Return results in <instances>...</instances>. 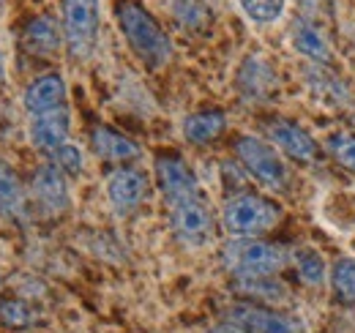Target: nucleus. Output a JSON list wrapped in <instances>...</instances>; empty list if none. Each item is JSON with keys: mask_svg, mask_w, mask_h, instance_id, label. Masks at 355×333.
<instances>
[{"mask_svg": "<svg viewBox=\"0 0 355 333\" xmlns=\"http://www.w3.org/2000/svg\"><path fill=\"white\" fill-rule=\"evenodd\" d=\"M115 19L129 49L145 69L159 71L173 60V39L145 6L137 0H121L115 6Z\"/></svg>", "mask_w": 355, "mask_h": 333, "instance_id": "obj_1", "label": "nucleus"}, {"mask_svg": "<svg viewBox=\"0 0 355 333\" xmlns=\"http://www.w3.org/2000/svg\"><path fill=\"white\" fill-rule=\"evenodd\" d=\"M219 259L232 279H254V276H276L282 268H287L293 251L263 238H232L222 246Z\"/></svg>", "mask_w": 355, "mask_h": 333, "instance_id": "obj_2", "label": "nucleus"}, {"mask_svg": "<svg viewBox=\"0 0 355 333\" xmlns=\"http://www.w3.org/2000/svg\"><path fill=\"white\" fill-rule=\"evenodd\" d=\"M282 221V208L257 191H235L224 200L222 227L232 238H263Z\"/></svg>", "mask_w": 355, "mask_h": 333, "instance_id": "obj_3", "label": "nucleus"}, {"mask_svg": "<svg viewBox=\"0 0 355 333\" xmlns=\"http://www.w3.org/2000/svg\"><path fill=\"white\" fill-rule=\"evenodd\" d=\"M235 151V162L246 169V175H252L263 189L268 191H287L290 189V169L284 164L282 153L266 142L263 137L254 134H241L232 145Z\"/></svg>", "mask_w": 355, "mask_h": 333, "instance_id": "obj_4", "label": "nucleus"}, {"mask_svg": "<svg viewBox=\"0 0 355 333\" xmlns=\"http://www.w3.org/2000/svg\"><path fill=\"white\" fill-rule=\"evenodd\" d=\"M63 44L71 60H88L98 44V0H63Z\"/></svg>", "mask_w": 355, "mask_h": 333, "instance_id": "obj_5", "label": "nucleus"}, {"mask_svg": "<svg viewBox=\"0 0 355 333\" xmlns=\"http://www.w3.org/2000/svg\"><path fill=\"white\" fill-rule=\"evenodd\" d=\"M167 213H170V230H173V235H175L180 246L202 249L214 241L216 221H214L211 208L205 205V197L173 205V208H167Z\"/></svg>", "mask_w": 355, "mask_h": 333, "instance_id": "obj_6", "label": "nucleus"}, {"mask_svg": "<svg viewBox=\"0 0 355 333\" xmlns=\"http://www.w3.org/2000/svg\"><path fill=\"white\" fill-rule=\"evenodd\" d=\"M28 197L33 200L36 210L46 219H58L71 208V191H69V175L58 164L46 162L36 166L31 175Z\"/></svg>", "mask_w": 355, "mask_h": 333, "instance_id": "obj_7", "label": "nucleus"}, {"mask_svg": "<svg viewBox=\"0 0 355 333\" xmlns=\"http://www.w3.org/2000/svg\"><path fill=\"white\" fill-rule=\"evenodd\" d=\"M153 175H156V186H159L167 208L202 197L197 175L178 153H159L153 162Z\"/></svg>", "mask_w": 355, "mask_h": 333, "instance_id": "obj_8", "label": "nucleus"}, {"mask_svg": "<svg viewBox=\"0 0 355 333\" xmlns=\"http://www.w3.org/2000/svg\"><path fill=\"white\" fill-rule=\"evenodd\" d=\"M222 320L238 325L243 333H301L295 317L252 300H235L232 306L224 309Z\"/></svg>", "mask_w": 355, "mask_h": 333, "instance_id": "obj_9", "label": "nucleus"}, {"mask_svg": "<svg viewBox=\"0 0 355 333\" xmlns=\"http://www.w3.org/2000/svg\"><path fill=\"white\" fill-rule=\"evenodd\" d=\"M148 175L134 164L115 166L107 175V200L118 216H132L148 200Z\"/></svg>", "mask_w": 355, "mask_h": 333, "instance_id": "obj_10", "label": "nucleus"}, {"mask_svg": "<svg viewBox=\"0 0 355 333\" xmlns=\"http://www.w3.org/2000/svg\"><path fill=\"white\" fill-rule=\"evenodd\" d=\"M266 131L268 137H270V145L279 148L287 159H293L298 164H314L317 162L320 148H317L314 137H311L306 128H301V126L293 123V121L276 118V121H270L266 126Z\"/></svg>", "mask_w": 355, "mask_h": 333, "instance_id": "obj_11", "label": "nucleus"}, {"mask_svg": "<svg viewBox=\"0 0 355 333\" xmlns=\"http://www.w3.org/2000/svg\"><path fill=\"white\" fill-rule=\"evenodd\" d=\"M28 131H31L33 148L52 156L58 148H63L69 142V131H71L69 107H58V110H49V112L31 115V128Z\"/></svg>", "mask_w": 355, "mask_h": 333, "instance_id": "obj_12", "label": "nucleus"}, {"mask_svg": "<svg viewBox=\"0 0 355 333\" xmlns=\"http://www.w3.org/2000/svg\"><path fill=\"white\" fill-rule=\"evenodd\" d=\"M90 148H93L96 159L115 166L132 164L134 159H139V145L132 137H126L123 131L107 123H96L90 128Z\"/></svg>", "mask_w": 355, "mask_h": 333, "instance_id": "obj_13", "label": "nucleus"}, {"mask_svg": "<svg viewBox=\"0 0 355 333\" xmlns=\"http://www.w3.org/2000/svg\"><path fill=\"white\" fill-rule=\"evenodd\" d=\"M19 44H22V49H25L28 55H33V58H52V55L60 49V44H63V28L58 25L55 17L39 14V17H33V19L25 25Z\"/></svg>", "mask_w": 355, "mask_h": 333, "instance_id": "obj_14", "label": "nucleus"}, {"mask_svg": "<svg viewBox=\"0 0 355 333\" xmlns=\"http://www.w3.org/2000/svg\"><path fill=\"white\" fill-rule=\"evenodd\" d=\"M22 104L28 110V118L39 115V112L58 110V107H66V83H63V77L55 74V71L36 77L33 83L25 87Z\"/></svg>", "mask_w": 355, "mask_h": 333, "instance_id": "obj_15", "label": "nucleus"}, {"mask_svg": "<svg viewBox=\"0 0 355 333\" xmlns=\"http://www.w3.org/2000/svg\"><path fill=\"white\" fill-rule=\"evenodd\" d=\"M290 42H293V49L298 55H304L306 60L317 63V66H331L334 63V52H331V44L325 42V36L320 33V28L298 17L290 28Z\"/></svg>", "mask_w": 355, "mask_h": 333, "instance_id": "obj_16", "label": "nucleus"}, {"mask_svg": "<svg viewBox=\"0 0 355 333\" xmlns=\"http://www.w3.org/2000/svg\"><path fill=\"white\" fill-rule=\"evenodd\" d=\"M238 90L249 101H266L276 90V74L263 58H246L238 69Z\"/></svg>", "mask_w": 355, "mask_h": 333, "instance_id": "obj_17", "label": "nucleus"}, {"mask_svg": "<svg viewBox=\"0 0 355 333\" xmlns=\"http://www.w3.org/2000/svg\"><path fill=\"white\" fill-rule=\"evenodd\" d=\"M224 128H227V115L224 110H216V107L197 110L183 118V137L189 145H197V148L216 142L224 134Z\"/></svg>", "mask_w": 355, "mask_h": 333, "instance_id": "obj_18", "label": "nucleus"}, {"mask_svg": "<svg viewBox=\"0 0 355 333\" xmlns=\"http://www.w3.org/2000/svg\"><path fill=\"white\" fill-rule=\"evenodd\" d=\"M28 208H31V197H28L25 183L19 180L14 166L0 159V213L22 221L28 216Z\"/></svg>", "mask_w": 355, "mask_h": 333, "instance_id": "obj_19", "label": "nucleus"}, {"mask_svg": "<svg viewBox=\"0 0 355 333\" xmlns=\"http://www.w3.org/2000/svg\"><path fill=\"white\" fill-rule=\"evenodd\" d=\"M232 290L241 295V300H252V303H263L276 309L279 303H284L290 298V290L284 282H279L276 276H254V279H232Z\"/></svg>", "mask_w": 355, "mask_h": 333, "instance_id": "obj_20", "label": "nucleus"}, {"mask_svg": "<svg viewBox=\"0 0 355 333\" xmlns=\"http://www.w3.org/2000/svg\"><path fill=\"white\" fill-rule=\"evenodd\" d=\"M331 290L334 298L342 303V306H355V259L353 257H339L334 265H331Z\"/></svg>", "mask_w": 355, "mask_h": 333, "instance_id": "obj_21", "label": "nucleus"}, {"mask_svg": "<svg viewBox=\"0 0 355 333\" xmlns=\"http://www.w3.org/2000/svg\"><path fill=\"white\" fill-rule=\"evenodd\" d=\"M293 262H295L298 279H301L304 284H309V287H320V284L328 279V273H331V268H328L325 257L314 249L293 251Z\"/></svg>", "mask_w": 355, "mask_h": 333, "instance_id": "obj_22", "label": "nucleus"}, {"mask_svg": "<svg viewBox=\"0 0 355 333\" xmlns=\"http://www.w3.org/2000/svg\"><path fill=\"white\" fill-rule=\"evenodd\" d=\"M170 8L183 31H202L211 22V8L205 0H170Z\"/></svg>", "mask_w": 355, "mask_h": 333, "instance_id": "obj_23", "label": "nucleus"}, {"mask_svg": "<svg viewBox=\"0 0 355 333\" xmlns=\"http://www.w3.org/2000/svg\"><path fill=\"white\" fill-rule=\"evenodd\" d=\"M36 323H39V314L28 300H22V298H3L0 300V325L22 331V328H31Z\"/></svg>", "mask_w": 355, "mask_h": 333, "instance_id": "obj_24", "label": "nucleus"}, {"mask_svg": "<svg viewBox=\"0 0 355 333\" xmlns=\"http://www.w3.org/2000/svg\"><path fill=\"white\" fill-rule=\"evenodd\" d=\"M238 3H241L243 14L252 22H260V25L276 22L284 14V6H287V0H238Z\"/></svg>", "mask_w": 355, "mask_h": 333, "instance_id": "obj_25", "label": "nucleus"}, {"mask_svg": "<svg viewBox=\"0 0 355 333\" xmlns=\"http://www.w3.org/2000/svg\"><path fill=\"white\" fill-rule=\"evenodd\" d=\"M328 153L336 159V164H342L345 169L355 172V137L353 134H334L325 142Z\"/></svg>", "mask_w": 355, "mask_h": 333, "instance_id": "obj_26", "label": "nucleus"}, {"mask_svg": "<svg viewBox=\"0 0 355 333\" xmlns=\"http://www.w3.org/2000/svg\"><path fill=\"white\" fill-rule=\"evenodd\" d=\"M49 162L60 166L69 178H77V175L83 172V166H85V162H83V151H80L77 145H71V142H66L63 148H58V151L49 156Z\"/></svg>", "mask_w": 355, "mask_h": 333, "instance_id": "obj_27", "label": "nucleus"}, {"mask_svg": "<svg viewBox=\"0 0 355 333\" xmlns=\"http://www.w3.org/2000/svg\"><path fill=\"white\" fill-rule=\"evenodd\" d=\"M208 333H243V331H241L238 325H232V323L222 320V323H216V325H214V328H211Z\"/></svg>", "mask_w": 355, "mask_h": 333, "instance_id": "obj_28", "label": "nucleus"}, {"mask_svg": "<svg viewBox=\"0 0 355 333\" xmlns=\"http://www.w3.org/2000/svg\"><path fill=\"white\" fill-rule=\"evenodd\" d=\"M0 83H3V60H0Z\"/></svg>", "mask_w": 355, "mask_h": 333, "instance_id": "obj_29", "label": "nucleus"}, {"mask_svg": "<svg viewBox=\"0 0 355 333\" xmlns=\"http://www.w3.org/2000/svg\"><path fill=\"white\" fill-rule=\"evenodd\" d=\"M0 287H3V279H0Z\"/></svg>", "mask_w": 355, "mask_h": 333, "instance_id": "obj_30", "label": "nucleus"}]
</instances>
